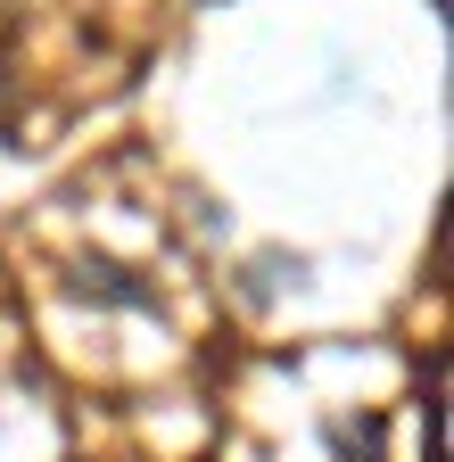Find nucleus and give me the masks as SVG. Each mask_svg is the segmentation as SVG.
Wrapping results in <instances>:
<instances>
[{
  "label": "nucleus",
  "mask_w": 454,
  "mask_h": 462,
  "mask_svg": "<svg viewBox=\"0 0 454 462\" xmlns=\"http://www.w3.org/2000/svg\"><path fill=\"white\" fill-rule=\"evenodd\" d=\"M83 289H99V298H125V306H149V289H141V281H125L116 264H83Z\"/></svg>",
  "instance_id": "1"
}]
</instances>
